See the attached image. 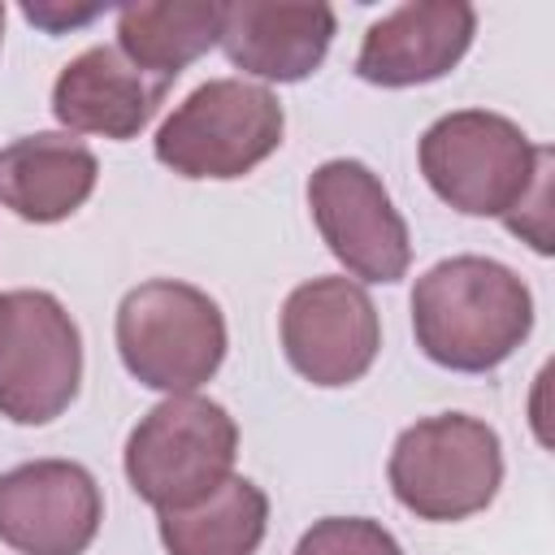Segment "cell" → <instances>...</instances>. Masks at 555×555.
I'll return each instance as SVG.
<instances>
[{"mask_svg": "<svg viewBox=\"0 0 555 555\" xmlns=\"http://www.w3.org/2000/svg\"><path fill=\"white\" fill-rule=\"evenodd\" d=\"M117 351L143 386L191 395L225 360V317L199 286L152 278L117 308Z\"/></svg>", "mask_w": 555, "mask_h": 555, "instance_id": "cell-4", "label": "cell"}, {"mask_svg": "<svg viewBox=\"0 0 555 555\" xmlns=\"http://www.w3.org/2000/svg\"><path fill=\"white\" fill-rule=\"evenodd\" d=\"M542 169H551V147L529 143L516 121L486 108L447 113L421 134L425 182L464 217H507Z\"/></svg>", "mask_w": 555, "mask_h": 555, "instance_id": "cell-2", "label": "cell"}, {"mask_svg": "<svg viewBox=\"0 0 555 555\" xmlns=\"http://www.w3.org/2000/svg\"><path fill=\"white\" fill-rule=\"evenodd\" d=\"M308 208L347 273L364 282H399L412 264V243L382 178L360 160H325L308 178Z\"/></svg>", "mask_w": 555, "mask_h": 555, "instance_id": "cell-8", "label": "cell"}, {"mask_svg": "<svg viewBox=\"0 0 555 555\" xmlns=\"http://www.w3.org/2000/svg\"><path fill=\"white\" fill-rule=\"evenodd\" d=\"M269 529V499L247 477H225L208 499L160 512L169 555H256Z\"/></svg>", "mask_w": 555, "mask_h": 555, "instance_id": "cell-15", "label": "cell"}, {"mask_svg": "<svg viewBox=\"0 0 555 555\" xmlns=\"http://www.w3.org/2000/svg\"><path fill=\"white\" fill-rule=\"evenodd\" d=\"M221 39V4L212 0H165L117 9V48L147 74L178 78L195 56Z\"/></svg>", "mask_w": 555, "mask_h": 555, "instance_id": "cell-16", "label": "cell"}, {"mask_svg": "<svg viewBox=\"0 0 555 555\" xmlns=\"http://www.w3.org/2000/svg\"><path fill=\"white\" fill-rule=\"evenodd\" d=\"M95 13H100V9H78V13L69 9V13H52V9L26 4V17H30V22H39V26H48V30H61L65 22H69V26H74V22H87V17H95Z\"/></svg>", "mask_w": 555, "mask_h": 555, "instance_id": "cell-18", "label": "cell"}, {"mask_svg": "<svg viewBox=\"0 0 555 555\" xmlns=\"http://www.w3.org/2000/svg\"><path fill=\"white\" fill-rule=\"evenodd\" d=\"M100 165L74 134H26L0 147V204L22 221H65L95 191Z\"/></svg>", "mask_w": 555, "mask_h": 555, "instance_id": "cell-14", "label": "cell"}, {"mask_svg": "<svg viewBox=\"0 0 555 555\" xmlns=\"http://www.w3.org/2000/svg\"><path fill=\"white\" fill-rule=\"evenodd\" d=\"M0 35H4V4H0Z\"/></svg>", "mask_w": 555, "mask_h": 555, "instance_id": "cell-19", "label": "cell"}, {"mask_svg": "<svg viewBox=\"0 0 555 555\" xmlns=\"http://www.w3.org/2000/svg\"><path fill=\"white\" fill-rule=\"evenodd\" d=\"M238 425L204 395H169L126 438V477L156 512L208 499L234 468Z\"/></svg>", "mask_w": 555, "mask_h": 555, "instance_id": "cell-3", "label": "cell"}, {"mask_svg": "<svg viewBox=\"0 0 555 555\" xmlns=\"http://www.w3.org/2000/svg\"><path fill=\"white\" fill-rule=\"evenodd\" d=\"M82 382V338L48 291L0 295V416L17 425L56 421Z\"/></svg>", "mask_w": 555, "mask_h": 555, "instance_id": "cell-7", "label": "cell"}, {"mask_svg": "<svg viewBox=\"0 0 555 555\" xmlns=\"http://www.w3.org/2000/svg\"><path fill=\"white\" fill-rule=\"evenodd\" d=\"M382 325L369 291L351 278H312L282 304V351L312 386H351L369 373Z\"/></svg>", "mask_w": 555, "mask_h": 555, "instance_id": "cell-9", "label": "cell"}, {"mask_svg": "<svg viewBox=\"0 0 555 555\" xmlns=\"http://www.w3.org/2000/svg\"><path fill=\"white\" fill-rule=\"evenodd\" d=\"M477 13L464 0H408L364 30L356 74L377 87H416L451 74L468 52Z\"/></svg>", "mask_w": 555, "mask_h": 555, "instance_id": "cell-11", "label": "cell"}, {"mask_svg": "<svg viewBox=\"0 0 555 555\" xmlns=\"http://www.w3.org/2000/svg\"><path fill=\"white\" fill-rule=\"evenodd\" d=\"M390 490L421 520H464L486 512L503 486L499 434L464 412L408 425L390 451Z\"/></svg>", "mask_w": 555, "mask_h": 555, "instance_id": "cell-5", "label": "cell"}, {"mask_svg": "<svg viewBox=\"0 0 555 555\" xmlns=\"http://www.w3.org/2000/svg\"><path fill=\"white\" fill-rule=\"evenodd\" d=\"M100 520V486L74 460H35L0 473V542L17 555H82Z\"/></svg>", "mask_w": 555, "mask_h": 555, "instance_id": "cell-10", "label": "cell"}, {"mask_svg": "<svg viewBox=\"0 0 555 555\" xmlns=\"http://www.w3.org/2000/svg\"><path fill=\"white\" fill-rule=\"evenodd\" d=\"M286 113L260 82L212 78L156 130V160L182 178H243L278 152Z\"/></svg>", "mask_w": 555, "mask_h": 555, "instance_id": "cell-6", "label": "cell"}, {"mask_svg": "<svg viewBox=\"0 0 555 555\" xmlns=\"http://www.w3.org/2000/svg\"><path fill=\"white\" fill-rule=\"evenodd\" d=\"M295 555H403V546L369 516H325L299 538Z\"/></svg>", "mask_w": 555, "mask_h": 555, "instance_id": "cell-17", "label": "cell"}, {"mask_svg": "<svg viewBox=\"0 0 555 555\" xmlns=\"http://www.w3.org/2000/svg\"><path fill=\"white\" fill-rule=\"evenodd\" d=\"M334 39L330 4H291V0H234L221 4V48L230 65L264 82L308 78Z\"/></svg>", "mask_w": 555, "mask_h": 555, "instance_id": "cell-13", "label": "cell"}, {"mask_svg": "<svg viewBox=\"0 0 555 555\" xmlns=\"http://www.w3.org/2000/svg\"><path fill=\"white\" fill-rule=\"evenodd\" d=\"M173 78L139 69L117 43L78 52L52 82V113L61 126L104 139H134L165 104Z\"/></svg>", "mask_w": 555, "mask_h": 555, "instance_id": "cell-12", "label": "cell"}, {"mask_svg": "<svg viewBox=\"0 0 555 555\" xmlns=\"http://www.w3.org/2000/svg\"><path fill=\"white\" fill-rule=\"evenodd\" d=\"M412 330L434 364L486 373L529 338L533 295L520 273L490 256H451L416 278Z\"/></svg>", "mask_w": 555, "mask_h": 555, "instance_id": "cell-1", "label": "cell"}]
</instances>
